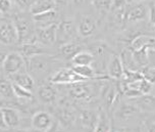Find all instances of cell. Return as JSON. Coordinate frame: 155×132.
<instances>
[{
	"instance_id": "cell-11",
	"label": "cell",
	"mask_w": 155,
	"mask_h": 132,
	"mask_svg": "<svg viewBox=\"0 0 155 132\" xmlns=\"http://www.w3.org/2000/svg\"><path fill=\"white\" fill-rule=\"evenodd\" d=\"M57 25H51L44 28H39L37 33V41L45 46H51L56 42Z\"/></svg>"
},
{
	"instance_id": "cell-27",
	"label": "cell",
	"mask_w": 155,
	"mask_h": 132,
	"mask_svg": "<svg viewBox=\"0 0 155 132\" xmlns=\"http://www.w3.org/2000/svg\"><path fill=\"white\" fill-rule=\"evenodd\" d=\"M110 129H111V124L108 116L104 112H101L99 114L98 122L94 132H110Z\"/></svg>"
},
{
	"instance_id": "cell-4",
	"label": "cell",
	"mask_w": 155,
	"mask_h": 132,
	"mask_svg": "<svg viewBox=\"0 0 155 132\" xmlns=\"http://www.w3.org/2000/svg\"><path fill=\"white\" fill-rule=\"evenodd\" d=\"M78 33V29L71 20H63L59 25H57L56 30V41L64 44L71 42Z\"/></svg>"
},
{
	"instance_id": "cell-3",
	"label": "cell",
	"mask_w": 155,
	"mask_h": 132,
	"mask_svg": "<svg viewBox=\"0 0 155 132\" xmlns=\"http://www.w3.org/2000/svg\"><path fill=\"white\" fill-rule=\"evenodd\" d=\"M2 68H3L4 72L9 76L21 73L25 68L24 56L18 52H10L5 56Z\"/></svg>"
},
{
	"instance_id": "cell-25",
	"label": "cell",
	"mask_w": 155,
	"mask_h": 132,
	"mask_svg": "<svg viewBox=\"0 0 155 132\" xmlns=\"http://www.w3.org/2000/svg\"><path fill=\"white\" fill-rule=\"evenodd\" d=\"M74 66H92L94 63V56L90 51H79L71 59Z\"/></svg>"
},
{
	"instance_id": "cell-33",
	"label": "cell",
	"mask_w": 155,
	"mask_h": 132,
	"mask_svg": "<svg viewBox=\"0 0 155 132\" xmlns=\"http://www.w3.org/2000/svg\"><path fill=\"white\" fill-rule=\"evenodd\" d=\"M142 132H155L154 121H145V122H143Z\"/></svg>"
},
{
	"instance_id": "cell-15",
	"label": "cell",
	"mask_w": 155,
	"mask_h": 132,
	"mask_svg": "<svg viewBox=\"0 0 155 132\" xmlns=\"http://www.w3.org/2000/svg\"><path fill=\"white\" fill-rule=\"evenodd\" d=\"M148 47L152 52H155V37L149 35H139L135 37L131 42V49L133 51H139Z\"/></svg>"
},
{
	"instance_id": "cell-13",
	"label": "cell",
	"mask_w": 155,
	"mask_h": 132,
	"mask_svg": "<svg viewBox=\"0 0 155 132\" xmlns=\"http://www.w3.org/2000/svg\"><path fill=\"white\" fill-rule=\"evenodd\" d=\"M97 28L96 22L89 15H83L78 24V33L82 37H90L95 33Z\"/></svg>"
},
{
	"instance_id": "cell-26",
	"label": "cell",
	"mask_w": 155,
	"mask_h": 132,
	"mask_svg": "<svg viewBox=\"0 0 155 132\" xmlns=\"http://www.w3.org/2000/svg\"><path fill=\"white\" fill-rule=\"evenodd\" d=\"M0 96L5 100H10L15 96L13 92V85L7 79H0Z\"/></svg>"
},
{
	"instance_id": "cell-35",
	"label": "cell",
	"mask_w": 155,
	"mask_h": 132,
	"mask_svg": "<svg viewBox=\"0 0 155 132\" xmlns=\"http://www.w3.org/2000/svg\"><path fill=\"white\" fill-rule=\"evenodd\" d=\"M149 19H150V23L155 26V2H152L149 6Z\"/></svg>"
},
{
	"instance_id": "cell-38",
	"label": "cell",
	"mask_w": 155,
	"mask_h": 132,
	"mask_svg": "<svg viewBox=\"0 0 155 132\" xmlns=\"http://www.w3.org/2000/svg\"><path fill=\"white\" fill-rule=\"evenodd\" d=\"M6 106V100L5 98H3L2 96H0V109H3L5 108Z\"/></svg>"
},
{
	"instance_id": "cell-32",
	"label": "cell",
	"mask_w": 155,
	"mask_h": 132,
	"mask_svg": "<svg viewBox=\"0 0 155 132\" xmlns=\"http://www.w3.org/2000/svg\"><path fill=\"white\" fill-rule=\"evenodd\" d=\"M12 6V0H0V12L1 13H6L10 12Z\"/></svg>"
},
{
	"instance_id": "cell-28",
	"label": "cell",
	"mask_w": 155,
	"mask_h": 132,
	"mask_svg": "<svg viewBox=\"0 0 155 132\" xmlns=\"http://www.w3.org/2000/svg\"><path fill=\"white\" fill-rule=\"evenodd\" d=\"M13 92H15V95L18 98H21V100H32L33 98V94L31 90H28L26 88L19 86V85L13 83Z\"/></svg>"
},
{
	"instance_id": "cell-45",
	"label": "cell",
	"mask_w": 155,
	"mask_h": 132,
	"mask_svg": "<svg viewBox=\"0 0 155 132\" xmlns=\"http://www.w3.org/2000/svg\"><path fill=\"white\" fill-rule=\"evenodd\" d=\"M152 121H154V122H155V117L153 118V120H152Z\"/></svg>"
},
{
	"instance_id": "cell-43",
	"label": "cell",
	"mask_w": 155,
	"mask_h": 132,
	"mask_svg": "<svg viewBox=\"0 0 155 132\" xmlns=\"http://www.w3.org/2000/svg\"><path fill=\"white\" fill-rule=\"evenodd\" d=\"M16 132H29V131H26V130H18V131H16Z\"/></svg>"
},
{
	"instance_id": "cell-34",
	"label": "cell",
	"mask_w": 155,
	"mask_h": 132,
	"mask_svg": "<svg viewBox=\"0 0 155 132\" xmlns=\"http://www.w3.org/2000/svg\"><path fill=\"white\" fill-rule=\"evenodd\" d=\"M15 2L18 7L25 9V8H31L35 0H15Z\"/></svg>"
},
{
	"instance_id": "cell-10",
	"label": "cell",
	"mask_w": 155,
	"mask_h": 132,
	"mask_svg": "<svg viewBox=\"0 0 155 132\" xmlns=\"http://www.w3.org/2000/svg\"><path fill=\"white\" fill-rule=\"evenodd\" d=\"M129 101L142 113H155V95L142 94L134 98H129Z\"/></svg>"
},
{
	"instance_id": "cell-1",
	"label": "cell",
	"mask_w": 155,
	"mask_h": 132,
	"mask_svg": "<svg viewBox=\"0 0 155 132\" xmlns=\"http://www.w3.org/2000/svg\"><path fill=\"white\" fill-rule=\"evenodd\" d=\"M149 16V7L143 2H134L123 10V20L127 23H136Z\"/></svg>"
},
{
	"instance_id": "cell-39",
	"label": "cell",
	"mask_w": 155,
	"mask_h": 132,
	"mask_svg": "<svg viewBox=\"0 0 155 132\" xmlns=\"http://www.w3.org/2000/svg\"><path fill=\"white\" fill-rule=\"evenodd\" d=\"M5 56H6V54H5L4 52L0 51V66H2V64H3Z\"/></svg>"
},
{
	"instance_id": "cell-29",
	"label": "cell",
	"mask_w": 155,
	"mask_h": 132,
	"mask_svg": "<svg viewBox=\"0 0 155 132\" xmlns=\"http://www.w3.org/2000/svg\"><path fill=\"white\" fill-rule=\"evenodd\" d=\"M141 73L144 78L147 81L150 82L151 84H155V67H151V66H146L143 67L141 70Z\"/></svg>"
},
{
	"instance_id": "cell-22",
	"label": "cell",
	"mask_w": 155,
	"mask_h": 132,
	"mask_svg": "<svg viewBox=\"0 0 155 132\" xmlns=\"http://www.w3.org/2000/svg\"><path fill=\"white\" fill-rule=\"evenodd\" d=\"M55 6V2L53 0H35V2L30 8L31 13L34 15H39L48 10H52Z\"/></svg>"
},
{
	"instance_id": "cell-21",
	"label": "cell",
	"mask_w": 155,
	"mask_h": 132,
	"mask_svg": "<svg viewBox=\"0 0 155 132\" xmlns=\"http://www.w3.org/2000/svg\"><path fill=\"white\" fill-rule=\"evenodd\" d=\"M38 97L44 103H52L56 100V90L50 85H43L38 89Z\"/></svg>"
},
{
	"instance_id": "cell-42",
	"label": "cell",
	"mask_w": 155,
	"mask_h": 132,
	"mask_svg": "<svg viewBox=\"0 0 155 132\" xmlns=\"http://www.w3.org/2000/svg\"><path fill=\"white\" fill-rule=\"evenodd\" d=\"M2 15H3V13L0 12V25L2 24V20H3V18H2Z\"/></svg>"
},
{
	"instance_id": "cell-18",
	"label": "cell",
	"mask_w": 155,
	"mask_h": 132,
	"mask_svg": "<svg viewBox=\"0 0 155 132\" xmlns=\"http://www.w3.org/2000/svg\"><path fill=\"white\" fill-rule=\"evenodd\" d=\"M2 113H3V118L7 128H15L21 124V118L18 110L5 107L2 109Z\"/></svg>"
},
{
	"instance_id": "cell-9",
	"label": "cell",
	"mask_w": 155,
	"mask_h": 132,
	"mask_svg": "<svg viewBox=\"0 0 155 132\" xmlns=\"http://www.w3.org/2000/svg\"><path fill=\"white\" fill-rule=\"evenodd\" d=\"M18 41V34L15 23L4 22L0 25V42L5 45H12Z\"/></svg>"
},
{
	"instance_id": "cell-12",
	"label": "cell",
	"mask_w": 155,
	"mask_h": 132,
	"mask_svg": "<svg viewBox=\"0 0 155 132\" xmlns=\"http://www.w3.org/2000/svg\"><path fill=\"white\" fill-rule=\"evenodd\" d=\"M107 72L108 77L114 80H120L124 75V68L121 63L120 57L116 54H112L111 57H109V62L107 65Z\"/></svg>"
},
{
	"instance_id": "cell-8",
	"label": "cell",
	"mask_w": 155,
	"mask_h": 132,
	"mask_svg": "<svg viewBox=\"0 0 155 132\" xmlns=\"http://www.w3.org/2000/svg\"><path fill=\"white\" fill-rule=\"evenodd\" d=\"M98 117L99 115H97L94 111H91V110H83L78 115L77 122L80 124L84 132H94L97 125V122H98Z\"/></svg>"
},
{
	"instance_id": "cell-14",
	"label": "cell",
	"mask_w": 155,
	"mask_h": 132,
	"mask_svg": "<svg viewBox=\"0 0 155 132\" xmlns=\"http://www.w3.org/2000/svg\"><path fill=\"white\" fill-rule=\"evenodd\" d=\"M58 119L61 123L60 124L68 126L70 127L73 124H74V122H77L78 120V115L77 113L74 111L73 108H71V106L68 104H64L61 106L56 113Z\"/></svg>"
},
{
	"instance_id": "cell-7",
	"label": "cell",
	"mask_w": 155,
	"mask_h": 132,
	"mask_svg": "<svg viewBox=\"0 0 155 132\" xmlns=\"http://www.w3.org/2000/svg\"><path fill=\"white\" fill-rule=\"evenodd\" d=\"M54 125L53 118L49 113L40 111L34 114L31 120V126L37 132H47Z\"/></svg>"
},
{
	"instance_id": "cell-31",
	"label": "cell",
	"mask_w": 155,
	"mask_h": 132,
	"mask_svg": "<svg viewBox=\"0 0 155 132\" xmlns=\"http://www.w3.org/2000/svg\"><path fill=\"white\" fill-rule=\"evenodd\" d=\"M127 5V0H111V7L110 9L117 12L124 8V6Z\"/></svg>"
},
{
	"instance_id": "cell-36",
	"label": "cell",
	"mask_w": 155,
	"mask_h": 132,
	"mask_svg": "<svg viewBox=\"0 0 155 132\" xmlns=\"http://www.w3.org/2000/svg\"><path fill=\"white\" fill-rule=\"evenodd\" d=\"M7 126L5 124V121L3 118V113H2V109H0V130L2 129H6Z\"/></svg>"
},
{
	"instance_id": "cell-24",
	"label": "cell",
	"mask_w": 155,
	"mask_h": 132,
	"mask_svg": "<svg viewBox=\"0 0 155 132\" xmlns=\"http://www.w3.org/2000/svg\"><path fill=\"white\" fill-rule=\"evenodd\" d=\"M82 50V47L80 44L74 42H68L64 44H61L59 47L60 54L64 57V59H73L79 51Z\"/></svg>"
},
{
	"instance_id": "cell-41",
	"label": "cell",
	"mask_w": 155,
	"mask_h": 132,
	"mask_svg": "<svg viewBox=\"0 0 155 132\" xmlns=\"http://www.w3.org/2000/svg\"><path fill=\"white\" fill-rule=\"evenodd\" d=\"M74 3L76 4H85V3H87V1L88 0H74Z\"/></svg>"
},
{
	"instance_id": "cell-23",
	"label": "cell",
	"mask_w": 155,
	"mask_h": 132,
	"mask_svg": "<svg viewBox=\"0 0 155 132\" xmlns=\"http://www.w3.org/2000/svg\"><path fill=\"white\" fill-rule=\"evenodd\" d=\"M12 79H13V83L19 85V86L26 88L28 90H33V88L35 86V81L34 79L32 78L29 74L27 73H18L15 75L12 76Z\"/></svg>"
},
{
	"instance_id": "cell-19",
	"label": "cell",
	"mask_w": 155,
	"mask_h": 132,
	"mask_svg": "<svg viewBox=\"0 0 155 132\" xmlns=\"http://www.w3.org/2000/svg\"><path fill=\"white\" fill-rule=\"evenodd\" d=\"M43 53H45L44 48L41 47L36 41L35 42L24 43L21 46V56L27 57V59H32V57L41 56Z\"/></svg>"
},
{
	"instance_id": "cell-2",
	"label": "cell",
	"mask_w": 155,
	"mask_h": 132,
	"mask_svg": "<svg viewBox=\"0 0 155 132\" xmlns=\"http://www.w3.org/2000/svg\"><path fill=\"white\" fill-rule=\"evenodd\" d=\"M49 81L52 84H61V85H70L78 82H84V81H91L84 78L81 75L76 73L71 68H62L55 72L53 75L50 77Z\"/></svg>"
},
{
	"instance_id": "cell-40",
	"label": "cell",
	"mask_w": 155,
	"mask_h": 132,
	"mask_svg": "<svg viewBox=\"0 0 155 132\" xmlns=\"http://www.w3.org/2000/svg\"><path fill=\"white\" fill-rule=\"evenodd\" d=\"M55 2V4H65L68 0H53Z\"/></svg>"
},
{
	"instance_id": "cell-37",
	"label": "cell",
	"mask_w": 155,
	"mask_h": 132,
	"mask_svg": "<svg viewBox=\"0 0 155 132\" xmlns=\"http://www.w3.org/2000/svg\"><path fill=\"white\" fill-rule=\"evenodd\" d=\"M110 132H127V131H126V129H123L120 127H114V126H111Z\"/></svg>"
},
{
	"instance_id": "cell-16",
	"label": "cell",
	"mask_w": 155,
	"mask_h": 132,
	"mask_svg": "<svg viewBox=\"0 0 155 132\" xmlns=\"http://www.w3.org/2000/svg\"><path fill=\"white\" fill-rule=\"evenodd\" d=\"M33 20L36 26L39 28H44V27H48L51 25L56 24L57 20V12L54 9L48 10V12L39 13V15H33Z\"/></svg>"
},
{
	"instance_id": "cell-20",
	"label": "cell",
	"mask_w": 155,
	"mask_h": 132,
	"mask_svg": "<svg viewBox=\"0 0 155 132\" xmlns=\"http://www.w3.org/2000/svg\"><path fill=\"white\" fill-rule=\"evenodd\" d=\"M120 59L121 63H123V66L124 68V70H129V71H138L139 70V65L137 64L135 57H134V53L131 49H124V50L121 51L120 53Z\"/></svg>"
},
{
	"instance_id": "cell-30",
	"label": "cell",
	"mask_w": 155,
	"mask_h": 132,
	"mask_svg": "<svg viewBox=\"0 0 155 132\" xmlns=\"http://www.w3.org/2000/svg\"><path fill=\"white\" fill-rule=\"evenodd\" d=\"M93 5L97 10L108 12L111 7V0H93Z\"/></svg>"
},
{
	"instance_id": "cell-17",
	"label": "cell",
	"mask_w": 155,
	"mask_h": 132,
	"mask_svg": "<svg viewBox=\"0 0 155 132\" xmlns=\"http://www.w3.org/2000/svg\"><path fill=\"white\" fill-rule=\"evenodd\" d=\"M140 111L133 104L131 101H127V103H123L120 104L116 112V116L121 121H130L133 118H135Z\"/></svg>"
},
{
	"instance_id": "cell-5",
	"label": "cell",
	"mask_w": 155,
	"mask_h": 132,
	"mask_svg": "<svg viewBox=\"0 0 155 132\" xmlns=\"http://www.w3.org/2000/svg\"><path fill=\"white\" fill-rule=\"evenodd\" d=\"M89 81L78 82V83L70 84L68 87V95L74 100H90L93 96V88L87 83Z\"/></svg>"
},
{
	"instance_id": "cell-44",
	"label": "cell",
	"mask_w": 155,
	"mask_h": 132,
	"mask_svg": "<svg viewBox=\"0 0 155 132\" xmlns=\"http://www.w3.org/2000/svg\"><path fill=\"white\" fill-rule=\"evenodd\" d=\"M153 86H154V87H153V89H154V94H153V95H155V84L153 85Z\"/></svg>"
},
{
	"instance_id": "cell-6",
	"label": "cell",
	"mask_w": 155,
	"mask_h": 132,
	"mask_svg": "<svg viewBox=\"0 0 155 132\" xmlns=\"http://www.w3.org/2000/svg\"><path fill=\"white\" fill-rule=\"evenodd\" d=\"M13 23L18 34V41H23L24 43L37 41V36L33 33L32 25L29 21L24 18H16Z\"/></svg>"
}]
</instances>
